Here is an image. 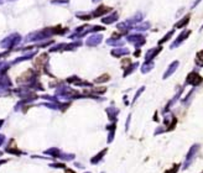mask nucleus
<instances>
[{
    "instance_id": "20e7f679",
    "label": "nucleus",
    "mask_w": 203,
    "mask_h": 173,
    "mask_svg": "<svg viewBox=\"0 0 203 173\" xmlns=\"http://www.w3.org/2000/svg\"><path fill=\"white\" fill-rule=\"evenodd\" d=\"M201 77H198L196 73H192V74H190L188 75V83H192V84H198V83H201Z\"/></svg>"
},
{
    "instance_id": "9d476101",
    "label": "nucleus",
    "mask_w": 203,
    "mask_h": 173,
    "mask_svg": "<svg viewBox=\"0 0 203 173\" xmlns=\"http://www.w3.org/2000/svg\"><path fill=\"white\" fill-rule=\"evenodd\" d=\"M202 2V0H196V3H193V5H192V8H194V6H197L199 3Z\"/></svg>"
},
{
    "instance_id": "423d86ee",
    "label": "nucleus",
    "mask_w": 203,
    "mask_h": 173,
    "mask_svg": "<svg viewBox=\"0 0 203 173\" xmlns=\"http://www.w3.org/2000/svg\"><path fill=\"white\" fill-rule=\"evenodd\" d=\"M150 27V22H140V25L135 26V30H139V31H145L148 30Z\"/></svg>"
},
{
    "instance_id": "7ed1b4c3",
    "label": "nucleus",
    "mask_w": 203,
    "mask_h": 173,
    "mask_svg": "<svg viewBox=\"0 0 203 173\" xmlns=\"http://www.w3.org/2000/svg\"><path fill=\"white\" fill-rule=\"evenodd\" d=\"M190 15H186V16H183L182 19H181V21H179L177 24H176V28H182L183 26H186L188 22H190Z\"/></svg>"
},
{
    "instance_id": "39448f33",
    "label": "nucleus",
    "mask_w": 203,
    "mask_h": 173,
    "mask_svg": "<svg viewBox=\"0 0 203 173\" xmlns=\"http://www.w3.org/2000/svg\"><path fill=\"white\" fill-rule=\"evenodd\" d=\"M117 19H118V14L114 13V14H111L110 16L105 17V19L103 20V22H104V24H113L114 21H117Z\"/></svg>"
},
{
    "instance_id": "6e6552de",
    "label": "nucleus",
    "mask_w": 203,
    "mask_h": 173,
    "mask_svg": "<svg viewBox=\"0 0 203 173\" xmlns=\"http://www.w3.org/2000/svg\"><path fill=\"white\" fill-rule=\"evenodd\" d=\"M176 66H177V62H175V63H172V66H171V67L168 68L167 73H166V74H165L164 77H167V75H170V74H171V73L173 72V69H175V68H176Z\"/></svg>"
},
{
    "instance_id": "9b49d317",
    "label": "nucleus",
    "mask_w": 203,
    "mask_h": 173,
    "mask_svg": "<svg viewBox=\"0 0 203 173\" xmlns=\"http://www.w3.org/2000/svg\"><path fill=\"white\" fill-rule=\"evenodd\" d=\"M202 28H203V26H202Z\"/></svg>"
},
{
    "instance_id": "f03ea898",
    "label": "nucleus",
    "mask_w": 203,
    "mask_h": 173,
    "mask_svg": "<svg viewBox=\"0 0 203 173\" xmlns=\"http://www.w3.org/2000/svg\"><path fill=\"white\" fill-rule=\"evenodd\" d=\"M130 26H134L135 24H140V22H142V14L141 13H136L131 19H129L128 21H126Z\"/></svg>"
},
{
    "instance_id": "f257e3e1",
    "label": "nucleus",
    "mask_w": 203,
    "mask_h": 173,
    "mask_svg": "<svg viewBox=\"0 0 203 173\" xmlns=\"http://www.w3.org/2000/svg\"><path fill=\"white\" fill-rule=\"evenodd\" d=\"M190 34H191V31L190 30H186V31H182L180 35H179V37H177V40L175 41V42H173L172 45H171V48H173V47H177L183 40H186L188 36H190Z\"/></svg>"
},
{
    "instance_id": "1a4fd4ad",
    "label": "nucleus",
    "mask_w": 203,
    "mask_h": 173,
    "mask_svg": "<svg viewBox=\"0 0 203 173\" xmlns=\"http://www.w3.org/2000/svg\"><path fill=\"white\" fill-rule=\"evenodd\" d=\"M197 62H198L199 64H202V66H203V51H202V52H199V53L197 54Z\"/></svg>"
},
{
    "instance_id": "0eeeda50",
    "label": "nucleus",
    "mask_w": 203,
    "mask_h": 173,
    "mask_svg": "<svg viewBox=\"0 0 203 173\" xmlns=\"http://www.w3.org/2000/svg\"><path fill=\"white\" fill-rule=\"evenodd\" d=\"M173 34H175V30H171V31H170V32H168V34H166V35H165V36H164V37H162V40H161V41H160V43H164V42H166V41H168V39H171V37H172V35H173Z\"/></svg>"
}]
</instances>
